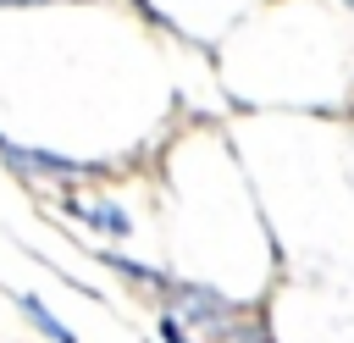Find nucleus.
I'll return each instance as SVG.
<instances>
[{
    "instance_id": "f257e3e1",
    "label": "nucleus",
    "mask_w": 354,
    "mask_h": 343,
    "mask_svg": "<svg viewBox=\"0 0 354 343\" xmlns=\"http://www.w3.org/2000/svg\"><path fill=\"white\" fill-rule=\"evenodd\" d=\"M166 299H171V315H177L183 326H194V332H221V326L232 321V304H227L216 288L171 282V288H166Z\"/></svg>"
},
{
    "instance_id": "0eeeda50",
    "label": "nucleus",
    "mask_w": 354,
    "mask_h": 343,
    "mask_svg": "<svg viewBox=\"0 0 354 343\" xmlns=\"http://www.w3.org/2000/svg\"><path fill=\"white\" fill-rule=\"evenodd\" d=\"M348 6H354V0H348Z\"/></svg>"
},
{
    "instance_id": "39448f33",
    "label": "nucleus",
    "mask_w": 354,
    "mask_h": 343,
    "mask_svg": "<svg viewBox=\"0 0 354 343\" xmlns=\"http://www.w3.org/2000/svg\"><path fill=\"white\" fill-rule=\"evenodd\" d=\"M83 221H94V227L111 232V238H127V232H133V221H127L122 205H83Z\"/></svg>"
},
{
    "instance_id": "20e7f679",
    "label": "nucleus",
    "mask_w": 354,
    "mask_h": 343,
    "mask_svg": "<svg viewBox=\"0 0 354 343\" xmlns=\"http://www.w3.org/2000/svg\"><path fill=\"white\" fill-rule=\"evenodd\" d=\"M17 304L28 310V321H33V326H39V332H44L50 343H77V337H72V326H61V321H55V315H50V310H44V304L33 299V293H17Z\"/></svg>"
},
{
    "instance_id": "f03ea898",
    "label": "nucleus",
    "mask_w": 354,
    "mask_h": 343,
    "mask_svg": "<svg viewBox=\"0 0 354 343\" xmlns=\"http://www.w3.org/2000/svg\"><path fill=\"white\" fill-rule=\"evenodd\" d=\"M0 155H6V166L22 172V177H77V160L50 155V149H22V144H6V138H0Z\"/></svg>"
},
{
    "instance_id": "7ed1b4c3",
    "label": "nucleus",
    "mask_w": 354,
    "mask_h": 343,
    "mask_svg": "<svg viewBox=\"0 0 354 343\" xmlns=\"http://www.w3.org/2000/svg\"><path fill=\"white\" fill-rule=\"evenodd\" d=\"M94 260H100V266H111L116 277L138 282V288H171V282H166V271H155V266H138V260H127V254H116V249H94Z\"/></svg>"
},
{
    "instance_id": "423d86ee",
    "label": "nucleus",
    "mask_w": 354,
    "mask_h": 343,
    "mask_svg": "<svg viewBox=\"0 0 354 343\" xmlns=\"http://www.w3.org/2000/svg\"><path fill=\"white\" fill-rule=\"evenodd\" d=\"M160 337H166V343H194V326H183V321L166 310V315H160Z\"/></svg>"
}]
</instances>
